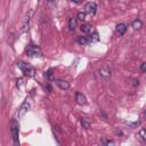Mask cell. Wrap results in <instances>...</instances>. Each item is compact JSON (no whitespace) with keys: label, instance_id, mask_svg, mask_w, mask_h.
Returning <instances> with one entry per match:
<instances>
[{"label":"cell","instance_id":"1","mask_svg":"<svg viewBox=\"0 0 146 146\" xmlns=\"http://www.w3.org/2000/svg\"><path fill=\"white\" fill-rule=\"evenodd\" d=\"M17 66H18V68L24 73V75H26L27 78H33V76L35 75V70H34V67L31 66L30 64L19 60V62H17Z\"/></svg>","mask_w":146,"mask_h":146},{"label":"cell","instance_id":"2","mask_svg":"<svg viewBox=\"0 0 146 146\" xmlns=\"http://www.w3.org/2000/svg\"><path fill=\"white\" fill-rule=\"evenodd\" d=\"M25 52L29 57H42V50L40 49V47H38L36 44H33V43H30L26 49H25Z\"/></svg>","mask_w":146,"mask_h":146},{"label":"cell","instance_id":"3","mask_svg":"<svg viewBox=\"0 0 146 146\" xmlns=\"http://www.w3.org/2000/svg\"><path fill=\"white\" fill-rule=\"evenodd\" d=\"M32 14H33V10H32V9H30V10H29V11L25 14V16H24V18H23L22 27H21V30H19V34H21V33H24V32H26V31L29 30V26H30V21H31Z\"/></svg>","mask_w":146,"mask_h":146},{"label":"cell","instance_id":"4","mask_svg":"<svg viewBox=\"0 0 146 146\" xmlns=\"http://www.w3.org/2000/svg\"><path fill=\"white\" fill-rule=\"evenodd\" d=\"M11 137L15 145H18V132H19V124L16 120L11 121Z\"/></svg>","mask_w":146,"mask_h":146},{"label":"cell","instance_id":"5","mask_svg":"<svg viewBox=\"0 0 146 146\" xmlns=\"http://www.w3.org/2000/svg\"><path fill=\"white\" fill-rule=\"evenodd\" d=\"M31 108V103H30V99H25L23 103H22V105H21V107H19V110H18V112H17V115H18V117L19 119H22L26 113H27V111Z\"/></svg>","mask_w":146,"mask_h":146},{"label":"cell","instance_id":"6","mask_svg":"<svg viewBox=\"0 0 146 146\" xmlns=\"http://www.w3.org/2000/svg\"><path fill=\"white\" fill-rule=\"evenodd\" d=\"M96 10H97V5L95 2L90 1V2L86 3V6H84V13L86 14H88L90 16H94L96 14Z\"/></svg>","mask_w":146,"mask_h":146},{"label":"cell","instance_id":"7","mask_svg":"<svg viewBox=\"0 0 146 146\" xmlns=\"http://www.w3.org/2000/svg\"><path fill=\"white\" fill-rule=\"evenodd\" d=\"M99 73H100V75L104 78V79H108V78H111V68H110V66H107V65H104V66H102L100 67V70H99Z\"/></svg>","mask_w":146,"mask_h":146},{"label":"cell","instance_id":"8","mask_svg":"<svg viewBox=\"0 0 146 146\" xmlns=\"http://www.w3.org/2000/svg\"><path fill=\"white\" fill-rule=\"evenodd\" d=\"M55 83L58 88H60L62 90H67L70 88V83L65 80H62V79H58V80H55Z\"/></svg>","mask_w":146,"mask_h":146},{"label":"cell","instance_id":"9","mask_svg":"<svg viewBox=\"0 0 146 146\" xmlns=\"http://www.w3.org/2000/svg\"><path fill=\"white\" fill-rule=\"evenodd\" d=\"M75 100H76V104L80 105V106H82V105H84L87 103V99H86L84 95L82 92H79V91L75 94Z\"/></svg>","mask_w":146,"mask_h":146},{"label":"cell","instance_id":"10","mask_svg":"<svg viewBox=\"0 0 146 146\" xmlns=\"http://www.w3.org/2000/svg\"><path fill=\"white\" fill-rule=\"evenodd\" d=\"M125 31H127V24L120 23V24L116 25V32H117L119 35H123L125 33Z\"/></svg>","mask_w":146,"mask_h":146},{"label":"cell","instance_id":"11","mask_svg":"<svg viewBox=\"0 0 146 146\" xmlns=\"http://www.w3.org/2000/svg\"><path fill=\"white\" fill-rule=\"evenodd\" d=\"M76 25H78V18L76 17H71L68 19V29L71 31H74L75 27H76Z\"/></svg>","mask_w":146,"mask_h":146},{"label":"cell","instance_id":"12","mask_svg":"<svg viewBox=\"0 0 146 146\" xmlns=\"http://www.w3.org/2000/svg\"><path fill=\"white\" fill-rule=\"evenodd\" d=\"M80 30H81L82 33H84V34H89V33L91 32V25L88 24V23H84V24L81 25Z\"/></svg>","mask_w":146,"mask_h":146},{"label":"cell","instance_id":"13","mask_svg":"<svg viewBox=\"0 0 146 146\" xmlns=\"http://www.w3.org/2000/svg\"><path fill=\"white\" fill-rule=\"evenodd\" d=\"M76 42H78L79 44H81V46H84V44H87V43H90V41H89V39H88L87 36H78Z\"/></svg>","mask_w":146,"mask_h":146},{"label":"cell","instance_id":"14","mask_svg":"<svg viewBox=\"0 0 146 146\" xmlns=\"http://www.w3.org/2000/svg\"><path fill=\"white\" fill-rule=\"evenodd\" d=\"M131 26H132V29H133V30H139V29H141L143 23H141V21H140V19H135V21L131 23Z\"/></svg>","mask_w":146,"mask_h":146},{"label":"cell","instance_id":"15","mask_svg":"<svg viewBox=\"0 0 146 146\" xmlns=\"http://www.w3.org/2000/svg\"><path fill=\"white\" fill-rule=\"evenodd\" d=\"M99 40V35H98V33L95 31L92 34H91V36L89 38V41H90V43H94V42H97Z\"/></svg>","mask_w":146,"mask_h":146},{"label":"cell","instance_id":"16","mask_svg":"<svg viewBox=\"0 0 146 146\" xmlns=\"http://www.w3.org/2000/svg\"><path fill=\"white\" fill-rule=\"evenodd\" d=\"M80 122H81V124H82V127H83L84 129H89V128H90V122H89L86 117H81Z\"/></svg>","mask_w":146,"mask_h":146},{"label":"cell","instance_id":"17","mask_svg":"<svg viewBox=\"0 0 146 146\" xmlns=\"http://www.w3.org/2000/svg\"><path fill=\"white\" fill-rule=\"evenodd\" d=\"M138 136H139V138L143 140V141H146V129H140L139 130V132H138Z\"/></svg>","mask_w":146,"mask_h":146},{"label":"cell","instance_id":"18","mask_svg":"<svg viewBox=\"0 0 146 146\" xmlns=\"http://www.w3.org/2000/svg\"><path fill=\"white\" fill-rule=\"evenodd\" d=\"M16 86H17V88H18L19 90H22L23 87H24V79H23V78H18V79L16 80Z\"/></svg>","mask_w":146,"mask_h":146},{"label":"cell","instance_id":"19","mask_svg":"<svg viewBox=\"0 0 146 146\" xmlns=\"http://www.w3.org/2000/svg\"><path fill=\"white\" fill-rule=\"evenodd\" d=\"M46 78L48 79V80H51L52 79V76H54V68H49L47 72H46Z\"/></svg>","mask_w":146,"mask_h":146},{"label":"cell","instance_id":"20","mask_svg":"<svg viewBox=\"0 0 146 146\" xmlns=\"http://www.w3.org/2000/svg\"><path fill=\"white\" fill-rule=\"evenodd\" d=\"M86 15H87L86 13H82V11H81V13L78 14L76 17H78V19H80V21H84V19H86Z\"/></svg>","mask_w":146,"mask_h":146},{"label":"cell","instance_id":"21","mask_svg":"<svg viewBox=\"0 0 146 146\" xmlns=\"http://www.w3.org/2000/svg\"><path fill=\"white\" fill-rule=\"evenodd\" d=\"M47 2H48V6H49V7H52V8H54V7L57 5L58 0H48Z\"/></svg>","mask_w":146,"mask_h":146},{"label":"cell","instance_id":"22","mask_svg":"<svg viewBox=\"0 0 146 146\" xmlns=\"http://www.w3.org/2000/svg\"><path fill=\"white\" fill-rule=\"evenodd\" d=\"M140 71H141L143 73H145V72H146V62L141 63V65H140Z\"/></svg>","mask_w":146,"mask_h":146},{"label":"cell","instance_id":"23","mask_svg":"<svg viewBox=\"0 0 146 146\" xmlns=\"http://www.w3.org/2000/svg\"><path fill=\"white\" fill-rule=\"evenodd\" d=\"M132 86L133 87H138L139 86V80L138 79H132Z\"/></svg>","mask_w":146,"mask_h":146},{"label":"cell","instance_id":"24","mask_svg":"<svg viewBox=\"0 0 146 146\" xmlns=\"http://www.w3.org/2000/svg\"><path fill=\"white\" fill-rule=\"evenodd\" d=\"M104 144H105V145H112V146H113V145H115V143H114L113 140H105V141H104Z\"/></svg>","mask_w":146,"mask_h":146},{"label":"cell","instance_id":"25","mask_svg":"<svg viewBox=\"0 0 146 146\" xmlns=\"http://www.w3.org/2000/svg\"><path fill=\"white\" fill-rule=\"evenodd\" d=\"M139 124H140V122H139V121H137V122L130 123V127H139Z\"/></svg>","mask_w":146,"mask_h":146},{"label":"cell","instance_id":"26","mask_svg":"<svg viewBox=\"0 0 146 146\" xmlns=\"http://www.w3.org/2000/svg\"><path fill=\"white\" fill-rule=\"evenodd\" d=\"M71 1H73V2H80L81 0H71Z\"/></svg>","mask_w":146,"mask_h":146},{"label":"cell","instance_id":"27","mask_svg":"<svg viewBox=\"0 0 146 146\" xmlns=\"http://www.w3.org/2000/svg\"><path fill=\"white\" fill-rule=\"evenodd\" d=\"M144 115H145V117H146V111H145V113H144Z\"/></svg>","mask_w":146,"mask_h":146}]
</instances>
